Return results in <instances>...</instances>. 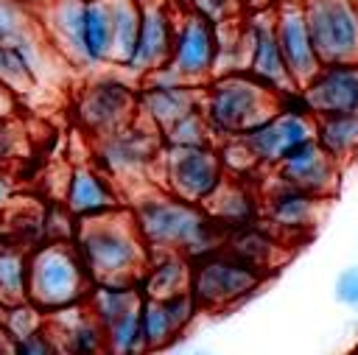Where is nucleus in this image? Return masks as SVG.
Masks as SVG:
<instances>
[{
	"label": "nucleus",
	"instance_id": "obj_1",
	"mask_svg": "<svg viewBox=\"0 0 358 355\" xmlns=\"http://www.w3.org/2000/svg\"><path fill=\"white\" fill-rule=\"evenodd\" d=\"M131 218L151 254H185L187 260H199L218 252L224 243V232L204 207L182 201L162 187L143 193L131 207Z\"/></svg>",
	"mask_w": 358,
	"mask_h": 355
},
{
	"label": "nucleus",
	"instance_id": "obj_2",
	"mask_svg": "<svg viewBox=\"0 0 358 355\" xmlns=\"http://www.w3.org/2000/svg\"><path fill=\"white\" fill-rule=\"evenodd\" d=\"M76 249L95 285H140L151 252L145 249L131 210L78 221Z\"/></svg>",
	"mask_w": 358,
	"mask_h": 355
},
{
	"label": "nucleus",
	"instance_id": "obj_3",
	"mask_svg": "<svg viewBox=\"0 0 358 355\" xmlns=\"http://www.w3.org/2000/svg\"><path fill=\"white\" fill-rule=\"evenodd\" d=\"M282 95L260 84L249 73L218 75L207 87L204 115L218 140H238L263 126L282 109Z\"/></svg>",
	"mask_w": 358,
	"mask_h": 355
},
{
	"label": "nucleus",
	"instance_id": "obj_4",
	"mask_svg": "<svg viewBox=\"0 0 358 355\" xmlns=\"http://www.w3.org/2000/svg\"><path fill=\"white\" fill-rule=\"evenodd\" d=\"M92 285L76 243H42L31 252L28 302L45 316L84 305Z\"/></svg>",
	"mask_w": 358,
	"mask_h": 355
},
{
	"label": "nucleus",
	"instance_id": "obj_5",
	"mask_svg": "<svg viewBox=\"0 0 358 355\" xmlns=\"http://www.w3.org/2000/svg\"><path fill=\"white\" fill-rule=\"evenodd\" d=\"M313 129H316V120L305 109V103L296 92L282 101V109L271 120H266L263 126L252 129L249 134H243L238 140H229L227 145L238 148L249 168L274 171L291 151H296L299 145L313 140Z\"/></svg>",
	"mask_w": 358,
	"mask_h": 355
},
{
	"label": "nucleus",
	"instance_id": "obj_6",
	"mask_svg": "<svg viewBox=\"0 0 358 355\" xmlns=\"http://www.w3.org/2000/svg\"><path fill=\"white\" fill-rule=\"evenodd\" d=\"M266 274L229 257L227 252H210L193 260L190 294L201 310H232L252 299Z\"/></svg>",
	"mask_w": 358,
	"mask_h": 355
},
{
	"label": "nucleus",
	"instance_id": "obj_7",
	"mask_svg": "<svg viewBox=\"0 0 358 355\" xmlns=\"http://www.w3.org/2000/svg\"><path fill=\"white\" fill-rule=\"evenodd\" d=\"M159 187L182 201L204 207L227 182L224 154L213 148H168L159 162Z\"/></svg>",
	"mask_w": 358,
	"mask_h": 355
},
{
	"label": "nucleus",
	"instance_id": "obj_8",
	"mask_svg": "<svg viewBox=\"0 0 358 355\" xmlns=\"http://www.w3.org/2000/svg\"><path fill=\"white\" fill-rule=\"evenodd\" d=\"M302 8L322 67L358 64V0H308Z\"/></svg>",
	"mask_w": 358,
	"mask_h": 355
},
{
	"label": "nucleus",
	"instance_id": "obj_9",
	"mask_svg": "<svg viewBox=\"0 0 358 355\" xmlns=\"http://www.w3.org/2000/svg\"><path fill=\"white\" fill-rule=\"evenodd\" d=\"M165 154V140L154 126H143L140 117L95 143V168L115 179H137L148 173H159V162Z\"/></svg>",
	"mask_w": 358,
	"mask_h": 355
},
{
	"label": "nucleus",
	"instance_id": "obj_10",
	"mask_svg": "<svg viewBox=\"0 0 358 355\" xmlns=\"http://www.w3.org/2000/svg\"><path fill=\"white\" fill-rule=\"evenodd\" d=\"M215 56H218V34L215 25L207 22L199 14H187L173 45L171 64L151 73L148 84H185V87H201V81L213 78L215 73Z\"/></svg>",
	"mask_w": 358,
	"mask_h": 355
},
{
	"label": "nucleus",
	"instance_id": "obj_11",
	"mask_svg": "<svg viewBox=\"0 0 358 355\" xmlns=\"http://www.w3.org/2000/svg\"><path fill=\"white\" fill-rule=\"evenodd\" d=\"M76 117L87 134L103 140L140 117V98L126 84L103 78L81 92L76 103Z\"/></svg>",
	"mask_w": 358,
	"mask_h": 355
},
{
	"label": "nucleus",
	"instance_id": "obj_12",
	"mask_svg": "<svg viewBox=\"0 0 358 355\" xmlns=\"http://www.w3.org/2000/svg\"><path fill=\"white\" fill-rule=\"evenodd\" d=\"M322 215H324V198L302 193L274 176L260 193V218L280 240L305 238L319 226Z\"/></svg>",
	"mask_w": 358,
	"mask_h": 355
},
{
	"label": "nucleus",
	"instance_id": "obj_13",
	"mask_svg": "<svg viewBox=\"0 0 358 355\" xmlns=\"http://www.w3.org/2000/svg\"><path fill=\"white\" fill-rule=\"evenodd\" d=\"M274 179L302 190V193H310L316 198H330L336 196L338 184H341V165L324 154L319 148L316 140L299 145L296 151H291L274 171H271Z\"/></svg>",
	"mask_w": 358,
	"mask_h": 355
},
{
	"label": "nucleus",
	"instance_id": "obj_14",
	"mask_svg": "<svg viewBox=\"0 0 358 355\" xmlns=\"http://www.w3.org/2000/svg\"><path fill=\"white\" fill-rule=\"evenodd\" d=\"M274 34H277V45L282 53V61L296 84V89H302L305 84H310V78L322 70V61L316 56L310 31H308V20H305V8L302 6H274Z\"/></svg>",
	"mask_w": 358,
	"mask_h": 355
},
{
	"label": "nucleus",
	"instance_id": "obj_15",
	"mask_svg": "<svg viewBox=\"0 0 358 355\" xmlns=\"http://www.w3.org/2000/svg\"><path fill=\"white\" fill-rule=\"evenodd\" d=\"M299 98L313 117L358 115V64L322 67L299 89Z\"/></svg>",
	"mask_w": 358,
	"mask_h": 355
},
{
	"label": "nucleus",
	"instance_id": "obj_16",
	"mask_svg": "<svg viewBox=\"0 0 358 355\" xmlns=\"http://www.w3.org/2000/svg\"><path fill=\"white\" fill-rule=\"evenodd\" d=\"M249 31H252V59H249V75H255L260 84H266L268 89L280 92L282 98L296 95V84L282 61L280 45H277V34H274V8L268 11H257L249 20Z\"/></svg>",
	"mask_w": 358,
	"mask_h": 355
},
{
	"label": "nucleus",
	"instance_id": "obj_17",
	"mask_svg": "<svg viewBox=\"0 0 358 355\" xmlns=\"http://www.w3.org/2000/svg\"><path fill=\"white\" fill-rule=\"evenodd\" d=\"M199 302L193 299V294H179L171 299H145L140 305V327H143V338L148 352L165 349L168 344H173L196 319L199 313Z\"/></svg>",
	"mask_w": 358,
	"mask_h": 355
},
{
	"label": "nucleus",
	"instance_id": "obj_18",
	"mask_svg": "<svg viewBox=\"0 0 358 355\" xmlns=\"http://www.w3.org/2000/svg\"><path fill=\"white\" fill-rule=\"evenodd\" d=\"M176 45L173 34V17L165 6V0H148L143 3V20H140V36L131 56V70L137 73H157L171 64Z\"/></svg>",
	"mask_w": 358,
	"mask_h": 355
},
{
	"label": "nucleus",
	"instance_id": "obj_19",
	"mask_svg": "<svg viewBox=\"0 0 358 355\" xmlns=\"http://www.w3.org/2000/svg\"><path fill=\"white\" fill-rule=\"evenodd\" d=\"M64 207L76 221H92V218H103L123 210L112 179L103 171L90 165L73 168L64 184Z\"/></svg>",
	"mask_w": 358,
	"mask_h": 355
},
{
	"label": "nucleus",
	"instance_id": "obj_20",
	"mask_svg": "<svg viewBox=\"0 0 358 355\" xmlns=\"http://www.w3.org/2000/svg\"><path fill=\"white\" fill-rule=\"evenodd\" d=\"M207 87H185V84H148L140 92V117L165 134L182 117L204 109Z\"/></svg>",
	"mask_w": 358,
	"mask_h": 355
},
{
	"label": "nucleus",
	"instance_id": "obj_21",
	"mask_svg": "<svg viewBox=\"0 0 358 355\" xmlns=\"http://www.w3.org/2000/svg\"><path fill=\"white\" fill-rule=\"evenodd\" d=\"M48 327L64 355H106V330L87 310V305H76L48 316Z\"/></svg>",
	"mask_w": 358,
	"mask_h": 355
},
{
	"label": "nucleus",
	"instance_id": "obj_22",
	"mask_svg": "<svg viewBox=\"0 0 358 355\" xmlns=\"http://www.w3.org/2000/svg\"><path fill=\"white\" fill-rule=\"evenodd\" d=\"M42 31L76 64H90L84 53V0H50L42 17Z\"/></svg>",
	"mask_w": 358,
	"mask_h": 355
},
{
	"label": "nucleus",
	"instance_id": "obj_23",
	"mask_svg": "<svg viewBox=\"0 0 358 355\" xmlns=\"http://www.w3.org/2000/svg\"><path fill=\"white\" fill-rule=\"evenodd\" d=\"M207 215L218 224L221 232H235V229H243V226H252L257 224L260 218V196H255L241 179H229L218 187V193L204 204Z\"/></svg>",
	"mask_w": 358,
	"mask_h": 355
},
{
	"label": "nucleus",
	"instance_id": "obj_24",
	"mask_svg": "<svg viewBox=\"0 0 358 355\" xmlns=\"http://www.w3.org/2000/svg\"><path fill=\"white\" fill-rule=\"evenodd\" d=\"M221 252H227L229 257L257 268L260 274L271 271L280 266L282 260V240L268 229V226H243V229H235L229 235H224V243H221Z\"/></svg>",
	"mask_w": 358,
	"mask_h": 355
},
{
	"label": "nucleus",
	"instance_id": "obj_25",
	"mask_svg": "<svg viewBox=\"0 0 358 355\" xmlns=\"http://www.w3.org/2000/svg\"><path fill=\"white\" fill-rule=\"evenodd\" d=\"M193 260L185 254H151L140 291L145 299H171L190 291Z\"/></svg>",
	"mask_w": 358,
	"mask_h": 355
},
{
	"label": "nucleus",
	"instance_id": "obj_26",
	"mask_svg": "<svg viewBox=\"0 0 358 355\" xmlns=\"http://www.w3.org/2000/svg\"><path fill=\"white\" fill-rule=\"evenodd\" d=\"M34 31H36V22L28 14L22 0H0V45H11L22 50L39 75L42 42L34 39Z\"/></svg>",
	"mask_w": 358,
	"mask_h": 355
},
{
	"label": "nucleus",
	"instance_id": "obj_27",
	"mask_svg": "<svg viewBox=\"0 0 358 355\" xmlns=\"http://www.w3.org/2000/svg\"><path fill=\"white\" fill-rule=\"evenodd\" d=\"M115 11L112 0H84V53L90 64L112 61Z\"/></svg>",
	"mask_w": 358,
	"mask_h": 355
},
{
	"label": "nucleus",
	"instance_id": "obj_28",
	"mask_svg": "<svg viewBox=\"0 0 358 355\" xmlns=\"http://www.w3.org/2000/svg\"><path fill=\"white\" fill-rule=\"evenodd\" d=\"M313 140L324 154H330L341 168L358 154V115H333V117H313Z\"/></svg>",
	"mask_w": 358,
	"mask_h": 355
},
{
	"label": "nucleus",
	"instance_id": "obj_29",
	"mask_svg": "<svg viewBox=\"0 0 358 355\" xmlns=\"http://www.w3.org/2000/svg\"><path fill=\"white\" fill-rule=\"evenodd\" d=\"M28 249L0 238V307L28 302Z\"/></svg>",
	"mask_w": 358,
	"mask_h": 355
},
{
	"label": "nucleus",
	"instance_id": "obj_30",
	"mask_svg": "<svg viewBox=\"0 0 358 355\" xmlns=\"http://www.w3.org/2000/svg\"><path fill=\"white\" fill-rule=\"evenodd\" d=\"M84 305L103 327H109L112 321L143 305V291L140 285H92Z\"/></svg>",
	"mask_w": 358,
	"mask_h": 355
},
{
	"label": "nucleus",
	"instance_id": "obj_31",
	"mask_svg": "<svg viewBox=\"0 0 358 355\" xmlns=\"http://www.w3.org/2000/svg\"><path fill=\"white\" fill-rule=\"evenodd\" d=\"M168 148H213L215 145V131L204 115V109L182 117L179 123H173L165 134H162Z\"/></svg>",
	"mask_w": 358,
	"mask_h": 355
},
{
	"label": "nucleus",
	"instance_id": "obj_32",
	"mask_svg": "<svg viewBox=\"0 0 358 355\" xmlns=\"http://www.w3.org/2000/svg\"><path fill=\"white\" fill-rule=\"evenodd\" d=\"M103 330H106V355H148L140 327V307L120 316Z\"/></svg>",
	"mask_w": 358,
	"mask_h": 355
},
{
	"label": "nucleus",
	"instance_id": "obj_33",
	"mask_svg": "<svg viewBox=\"0 0 358 355\" xmlns=\"http://www.w3.org/2000/svg\"><path fill=\"white\" fill-rule=\"evenodd\" d=\"M36 78H39V75H36L31 59H28L22 50H17V48H11V45H0V84H3L8 92L25 95V92L34 89Z\"/></svg>",
	"mask_w": 358,
	"mask_h": 355
},
{
	"label": "nucleus",
	"instance_id": "obj_34",
	"mask_svg": "<svg viewBox=\"0 0 358 355\" xmlns=\"http://www.w3.org/2000/svg\"><path fill=\"white\" fill-rule=\"evenodd\" d=\"M48 316L42 310H36L31 302H20V305H8V307H0V324L6 330V335L14 341L36 333L39 327H45Z\"/></svg>",
	"mask_w": 358,
	"mask_h": 355
},
{
	"label": "nucleus",
	"instance_id": "obj_35",
	"mask_svg": "<svg viewBox=\"0 0 358 355\" xmlns=\"http://www.w3.org/2000/svg\"><path fill=\"white\" fill-rule=\"evenodd\" d=\"M28 151V137L14 117H0V168L8 171Z\"/></svg>",
	"mask_w": 358,
	"mask_h": 355
},
{
	"label": "nucleus",
	"instance_id": "obj_36",
	"mask_svg": "<svg viewBox=\"0 0 358 355\" xmlns=\"http://www.w3.org/2000/svg\"><path fill=\"white\" fill-rule=\"evenodd\" d=\"M11 355H64V352H62L56 335L50 333V327L45 321V327H39L36 333L14 341L11 344Z\"/></svg>",
	"mask_w": 358,
	"mask_h": 355
},
{
	"label": "nucleus",
	"instance_id": "obj_37",
	"mask_svg": "<svg viewBox=\"0 0 358 355\" xmlns=\"http://www.w3.org/2000/svg\"><path fill=\"white\" fill-rule=\"evenodd\" d=\"M193 6V14L204 17L207 22H213L215 28L235 20V14L241 11V3L238 0H187Z\"/></svg>",
	"mask_w": 358,
	"mask_h": 355
},
{
	"label": "nucleus",
	"instance_id": "obj_38",
	"mask_svg": "<svg viewBox=\"0 0 358 355\" xmlns=\"http://www.w3.org/2000/svg\"><path fill=\"white\" fill-rule=\"evenodd\" d=\"M333 299L344 307L358 310V266H347L333 280Z\"/></svg>",
	"mask_w": 358,
	"mask_h": 355
},
{
	"label": "nucleus",
	"instance_id": "obj_39",
	"mask_svg": "<svg viewBox=\"0 0 358 355\" xmlns=\"http://www.w3.org/2000/svg\"><path fill=\"white\" fill-rule=\"evenodd\" d=\"M14 201V182H11V173L0 168V212H6Z\"/></svg>",
	"mask_w": 358,
	"mask_h": 355
},
{
	"label": "nucleus",
	"instance_id": "obj_40",
	"mask_svg": "<svg viewBox=\"0 0 358 355\" xmlns=\"http://www.w3.org/2000/svg\"><path fill=\"white\" fill-rule=\"evenodd\" d=\"M14 106H17V95L0 84V117H14Z\"/></svg>",
	"mask_w": 358,
	"mask_h": 355
},
{
	"label": "nucleus",
	"instance_id": "obj_41",
	"mask_svg": "<svg viewBox=\"0 0 358 355\" xmlns=\"http://www.w3.org/2000/svg\"><path fill=\"white\" fill-rule=\"evenodd\" d=\"M241 3V8H249V11H268V8H274L277 6V0H238Z\"/></svg>",
	"mask_w": 358,
	"mask_h": 355
},
{
	"label": "nucleus",
	"instance_id": "obj_42",
	"mask_svg": "<svg viewBox=\"0 0 358 355\" xmlns=\"http://www.w3.org/2000/svg\"><path fill=\"white\" fill-rule=\"evenodd\" d=\"M308 0H277V6H305Z\"/></svg>",
	"mask_w": 358,
	"mask_h": 355
},
{
	"label": "nucleus",
	"instance_id": "obj_43",
	"mask_svg": "<svg viewBox=\"0 0 358 355\" xmlns=\"http://www.w3.org/2000/svg\"><path fill=\"white\" fill-rule=\"evenodd\" d=\"M185 355H213V352H207V349H193V352H185Z\"/></svg>",
	"mask_w": 358,
	"mask_h": 355
},
{
	"label": "nucleus",
	"instance_id": "obj_44",
	"mask_svg": "<svg viewBox=\"0 0 358 355\" xmlns=\"http://www.w3.org/2000/svg\"><path fill=\"white\" fill-rule=\"evenodd\" d=\"M0 355H11V347L8 349H0Z\"/></svg>",
	"mask_w": 358,
	"mask_h": 355
},
{
	"label": "nucleus",
	"instance_id": "obj_45",
	"mask_svg": "<svg viewBox=\"0 0 358 355\" xmlns=\"http://www.w3.org/2000/svg\"><path fill=\"white\" fill-rule=\"evenodd\" d=\"M355 355H358V352H355Z\"/></svg>",
	"mask_w": 358,
	"mask_h": 355
}]
</instances>
